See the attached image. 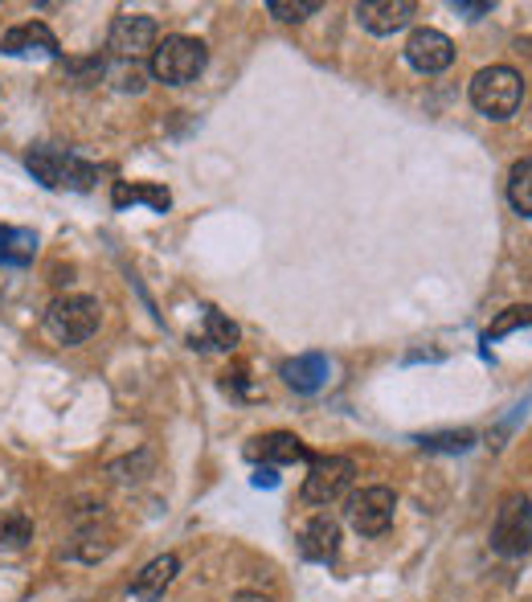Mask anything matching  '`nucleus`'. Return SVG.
<instances>
[{
    "label": "nucleus",
    "mask_w": 532,
    "mask_h": 602,
    "mask_svg": "<svg viewBox=\"0 0 532 602\" xmlns=\"http://www.w3.org/2000/svg\"><path fill=\"white\" fill-rule=\"evenodd\" d=\"M29 173L38 176L41 185L53 188V193H62V188H70V193H86V188H94V181H99V169L94 164H86L82 156H74V152H62V147H29Z\"/></svg>",
    "instance_id": "f257e3e1"
},
{
    "label": "nucleus",
    "mask_w": 532,
    "mask_h": 602,
    "mask_svg": "<svg viewBox=\"0 0 532 602\" xmlns=\"http://www.w3.org/2000/svg\"><path fill=\"white\" fill-rule=\"evenodd\" d=\"M209 62V50H205V41L197 38H185V33H173V38H164L152 50V62H147V74L164 86H185L193 82L205 70Z\"/></svg>",
    "instance_id": "f03ea898"
},
{
    "label": "nucleus",
    "mask_w": 532,
    "mask_h": 602,
    "mask_svg": "<svg viewBox=\"0 0 532 602\" xmlns=\"http://www.w3.org/2000/svg\"><path fill=\"white\" fill-rule=\"evenodd\" d=\"M524 103V82L512 67H483L471 79V108L488 120H512Z\"/></svg>",
    "instance_id": "7ed1b4c3"
},
{
    "label": "nucleus",
    "mask_w": 532,
    "mask_h": 602,
    "mask_svg": "<svg viewBox=\"0 0 532 602\" xmlns=\"http://www.w3.org/2000/svg\"><path fill=\"white\" fill-rule=\"evenodd\" d=\"M99 320H103L99 299H91V295H58L50 312H45V333L58 345H82V340H91L99 333Z\"/></svg>",
    "instance_id": "20e7f679"
},
{
    "label": "nucleus",
    "mask_w": 532,
    "mask_h": 602,
    "mask_svg": "<svg viewBox=\"0 0 532 602\" xmlns=\"http://www.w3.org/2000/svg\"><path fill=\"white\" fill-rule=\"evenodd\" d=\"M492 549L500 558H524L532 549V500L529 496H508L492 524Z\"/></svg>",
    "instance_id": "39448f33"
},
{
    "label": "nucleus",
    "mask_w": 532,
    "mask_h": 602,
    "mask_svg": "<svg viewBox=\"0 0 532 602\" xmlns=\"http://www.w3.org/2000/svg\"><path fill=\"white\" fill-rule=\"evenodd\" d=\"M393 512H398V496L389 492V488H360V492H352L345 500V517L360 537L389 533Z\"/></svg>",
    "instance_id": "423d86ee"
},
{
    "label": "nucleus",
    "mask_w": 532,
    "mask_h": 602,
    "mask_svg": "<svg viewBox=\"0 0 532 602\" xmlns=\"http://www.w3.org/2000/svg\"><path fill=\"white\" fill-rule=\"evenodd\" d=\"M352 476H357V468H352V459L345 456H319L311 459V468H307V480H304V504H332V500H340V496L352 488Z\"/></svg>",
    "instance_id": "0eeeda50"
},
{
    "label": "nucleus",
    "mask_w": 532,
    "mask_h": 602,
    "mask_svg": "<svg viewBox=\"0 0 532 602\" xmlns=\"http://www.w3.org/2000/svg\"><path fill=\"white\" fill-rule=\"evenodd\" d=\"M106 50L115 54V62H140L147 50H156V21L144 13L115 17V25L106 33Z\"/></svg>",
    "instance_id": "6e6552de"
},
{
    "label": "nucleus",
    "mask_w": 532,
    "mask_h": 602,
    "mask_svg": "<svg viewBox=\"0 0 532 602\" xmlns=\"http://www.w3.org/2000/svg\"><path fill=\"white\" fill-rule=\"evenodd\" d=\"M406 62L418 74H442L454 62V41L439 29H413V38L406 41Z\"/></svg>",
    "instance_id": "1a4fd4ad"
},
{
    "label": "nucleus",
    "mask_w": 532,
    "mask_h": 602,
    "mask_svg": "<svg viewBox=\"0 0 532 602\" xmlns=\"http://www.w3.org/2000/svg\"><path fill=\"white\" fill-rule=\"evenodd\" d=\"M360 21V29H369L377 38H389V33H401V29L413 21V0H365L352 9Z\"/></svg>",
    "instance_id": "9d476101"
},
{
    "label": "nucleus",
    "mask_w": 532,
    "mask_h": 602,
    "mask_svg": "<svg viewBox=\"0 0 532 602\" xmlns=\"http://www.w3.org/2000/svg\"><path fill=\"white\" fill-rule=\"evenodd\" d=\"M246 456H250L254 463H263V468H287V463L311 459L307 456V442L299 439V435H291V430H270L263 439H254L250 447H246Z\"/></svg>",
    "instance_id": "9b49d317"
},
{
    "label": "nucleus",
    "mask_w": 532,
    "mask_h": 602,
    "mask_svg": "<svg viewBox=\"0 0 532 602\" xmlns=\"http://www.w3.org/2000/svg\"><path fill=\"white\" fill-rule=\"evenodd\" d=\"M0 50L9 58H58V38L50 33V25L25 21V25H13L4 33Z\"/></svg>",
    "instance_id": "f8f14e48"
},
{
    "label": "nucleus",
    "mask_w": 532,
    "mask_h": 602,
    "mask_svg": "<svg viewBox=\"0 0 532 602\" xmlns=\"http://www.w3.org/2000/svg\"><path fill=\"white\" fill-rule=\"evenodd\" d=\"M176 570H181L176 553H164V558H156V562H147L132 582V599L135 602H160L164 599V590L173 586Z\"/></svg>",
    "instance_id": "ddd939ff"
},
{
    "label": "nucleus",
    "mask_w": 532,
    "mask_h": 602,
    "mask_svg": "<svg viewBox=\"0 0 532 602\" xmlns=\"http://www.w3.org/2000/svg\"><path fill=\"white\" fill-rule=\"evenodd\" d=\"M336 549H340V524L332 517H316V521L304 524L299 533V553L307 562H332Z\"/></svg>",
    "instance_id": "4468645a"
},
{
    "label": "nucleus",
    "mask_w": 532,
    "mask_h": 602,
    "mask_svg": "<svg viewBox=\"0 0 532 602\" xmlns=\"http://www.w3.org/2000/svg\"><path fill=\"white\" fill-rule=\"evenodd\" d=\"M283 381L299 394H316L324 381H328V357L324 353H304V357H295V361H283Z\"/></svg>",
    "instance_id": "2eb2a0df"
},
{
    "label": "nucleus",
    "mask_w": 532,
    "mask_h": 602,
    "mask_svg": "<svg viewBox=\"0 0 532 602\" xmlns=\"http://www.w3.org/2000/svg\"><path fill=\"white\" fill-rule=\"evenodd\" d=\"M111 201H115V210H127V205H147V210H156L164 214L168 205H173V193L164 185H152V181H115L111 188Z\"/></svg>",
    "instance_id": "dca6fc26"
},
{
    "label": "nucleus",
    "mask_w": 532,
    "mask_h": 602,
    "mask_svg": "<svg viewBox=\"0 0 532 602\" xmlns=\"http://www.w3.org/2000/svg\"><path fill=\"white\" fill-rule=\"evenodd\" d=\"M38 255V234L21 226H0V263L4 267H25Z\"/></svg>",
    "instance_id": "f3484780"
},
{
    "label": "nucleus",
    "mask_w": 532,
    "mask_h": 602,
    "mask_svg": "<svg viewBox=\"0 0 532 602\" xmlns=\"http://www.w3.org/2000/svg\"><path fill=\"white\" fill-rule=\"evenodd\" d=\"M193 345L197 348H217V353H229V348L238 345V324L226 320L217 308H205V333L193 336Z\"/></svg>",
    "instance_id": "a211bd4d"
},
{
    "label": "nucleus",
    "mask_w": 532,
    "mask_h": 602,
    "mask_svg": "<svg viewBox=\"0 0 532 602\" xmlns=\"http://www.w3.org/2000/svg\"><path fill=\"white\" fill-rule=\"evenodd\" d=\"M508 201H512L516 214L532 217V156L512 164V173H508Z\"/></svg>",
    "instance_id": "6ab92c4d"
},
{
    "label": "nucleus",
    "mask_w": 532,
    "mask_h": 602,
    "mask_svg": "<svg viewBox=\"0 0 532 602\" xmlns=\"http://www.w3.org/2000/svg\"><path fill=\"white\" fill-rule=\"evenodd\" d=\"M33 541V521L25 512H0V545L4 549H21Z\"/></svg>",
    "instance_id": "aec40b11"
},
{
    "label": "nucleus",
    "mask_w": 532,
    "mask_h": 602,
    "mask_svg": "<svg viewBox=\"0 0 532 602\" xmlns=\"http://www.w3.org/2000/svg\"><path fill=\"white\" fill-rule=\"evenodd\" d=\"M516 328H532V304H520V308H508L500 312V320L483 333V345H492V340H504L508 333H516Z\"/></svg>",
    "instance_id": "412c9836"
},
{
    "label": "nucleus",
    "mask_w": 532,
    "mask_h": 602,
    "mask_svg": "<svg viewBox=\"0 0 532 602\" xmlns=\"http://www.w3.org/2000/svg\"><path fill=\"white\" fill-rule=\"evenodd\" d=\"M266 13L275 21H287V25H299L307 17L319 13V0H266Z\"/></svg>",
    "instance_id": "4be33fe9"
},
{
    "label": "nucleus",
    "mask_w": 532,
    "mask_h": 602,
    "mask_svg": "<svg viewBox=\"0 0 532 602\" xmlns=\"http://www.w3.org/2000/svg\"><path fill=\"white\" fill-rule=\"evenodd\" d=\"M418 442H422L426 451H451V456H459V451L475 447V430H442V435H422Z\"/></svg>",
    "instance_id": "5701e85b"
},
{
    "label": "nucleus",
    "mask_w": 532,
    "mask_h": 602,
    "mask_svg": "<svg viewBox=\"0 0 532 602\" xmlns=\"http://www.w3.org/2000/svg\"><path fill=\"white\" fill-rule=\"evenodd\" d=\"M106 79L115 82V91L140 94L147 86V70L140 67V62H111V67H106Z\"/></svg>",
    "instance_id": "b1692460"
},
{
    "label": "nucleus",
    "mask_w": 532,
    "mask_h": 602,
    "mask_svg": "<svg viewBox=\"0 0 532 602\" xmlns=\"http://www.w3.org/2000/svg\"><path fill=\"white\" fill-rule=\"evenodd\" d=\"M451 9L454 13H463V17H483V13H492V0H451Z\"/></svg>",
    "instance_id": "393cba45"
},
{
    "label": "nucleus",
    "mask_w": 532,
    "mask_h": 602,
    "mask_svg": "<svg viewBox=\"0 0 532 602\" xmlns=\"http://www.w3.org/2000/svg\"><path fill=\"white\" fill-rule=\"evenodd\" d=\"M254 483H258V488H275V483H279V476H275V468H258V471H254Z\"/></svg>",
    "instance_id": "a878e982"
},
{
    "label": "nucleus",
    "mask_w": 532,
    "mask_h": 602,
    "mask_svg": "<svg viewBox=\"0 0 532 602\" xmlns=\"http://www.w3.org/2000/svg\"><path fill=\"white\" fill-rule=\"evenodd\" d=\"M238 602H263V599H258V594H242Z\"/></svg>",
    "instance_id": "bb28decb"
}]
</instances>
